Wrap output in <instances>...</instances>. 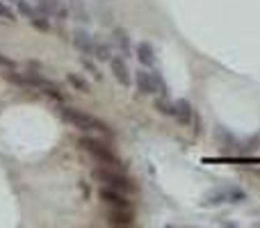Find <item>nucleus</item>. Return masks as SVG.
<instances>
[{
  "label": "nucleus",
  "instance_id": "1",
  "mask_svg": "<svg viewBox=\"0 0 260 228\" xmlns=\"http://www.w3.org/2000/svg\"><path fill=\"white\" fill-rule=\"evenodd\" d=\"M59 114H62L64 121H69V123L73 125V128L78 130H96V133H103V135H112V128H110L105 121L96 119V116L82 112V110H76V108H62L59 110Z\"/></svg>",
  "mask_w": 260,
  "mask_h": 228
},
{
  "label": "nucleus",
  "instance_id": "2",
  "mask_svg": "<svg viewBox=\"0 0 260 228\" xmlns=\"http://www.w3.org/2000/svg\"><path fill=\"white\" fill-rule=\"evenodd\" d=\"M91 176H94V180H99V183H103L105 187H114L119 189V192L123 194H133L137 192V185H135L133 178H128L126 174H121V171L112 169V167H96L94 171H91Z\"/></svg>",
  "mask_w": 260,
  "mask_h": 228
},
{
  "label": "nucleus",
  "instance_id": "3",
  "mask_svg": "<svg viewBox=\"0 0 260 228\" xmlns=\"http://www.w3.org/2000/svg\"><path fill=\"white\" fill-rule=\"evenodd\" d=\"M80 148H85L87 153H89L94 160H99L101 165L105 167H112V169H121V162H119L117 153L112 151V148L108 146V144H103L101 139H94V137H82L80 139Z\"/></svg>",
  "mask_w": 260,
  "mask_h": 228
},
{
  "label": "nucleus",
  "instance_id": "4",
  "mask_svg": "<svg viewBox=\"0 0 260 228\" xmlns=\"http://www.w3.org/2000/svg\"><path fill=\"white\" fill-rule=\"evenodd\" d=\"M27 78H30V89L44 91L46 96H50V99H55V101H62V99H64L62 89H59L55 82H50V80H46V78H41L39 73H27Z\"/></svg>",
  "mask_w": 260,
  "mask_h": 228
},
{
  "label": "nucleus",
  "instance_id": "5",
  "mask_svg": "<svg viewBox=\"0 0 260 228\" xmlns=\"http://www.w3.org/2000/svg\"><path fill=\"white\" fill-rule=\"evenodd\" d=\"M39 14H44L46 18H55V21H64L69 16V7L62 0H39L37 5Z\"/></svg>",
  "mask_w": 260,
  "mask_h": 228
},
{
  "label": "nucleus",
  "instance_id": "6",
  "mask_svg": "<svg viewBox=\"0 0 260 228\" xmlns=\"http://www.w3.org/2000/svg\"><path fill=\"white\" fill-rule=\"evenodd\" d=\"M73 48H76L80 55H91V57H94L96 41L91 39L89 32H85V30H76V32H73Z\"/></svg>",
  "mask_w": 260,
  "mask_h": 228
},
{
  "label": "nucleus",
  "instance_id": "7",
  "mask_svg": "<svg viewBox=\"0 0 260 228\" xmlns=\"http://www.w3.org/2000/svg\"><path fill=\"white\" fill-rule=\"evenodd\" d=\"M110 69H112V73H114V78H117L119 85H123V87L133 85V76H130V69H128V64H126V59L123 57H112L110 59Z\"/></svg>",
  "mask_w": 260,
  "mask_h": 228
},
{
  "label": "nucleus",
  "instance_id": "8",
  "mask_svg": "<svg viewBox=\"0 0 260 228\" xmlns=\"http://www.w3.org/2000/svg\"><path fill=\"white\" fill-rule=\"evenodd\" d=\"M99 197H101V201L112 206V208H130V201L126 199V194L114 189V187H103L99 192Z\"/></svg>",
  "mask_w": 260,
  "mask_h": 228
},
{
  "label": "nucleus",
  "instance_id": "9",
  "mask_svg": "<svg viewBox=\"0 0 260 228\" xmlns=\"http://www.w3.org/2000/svg\"><path fill=\"white\" fill-rule=\"evenodd\" d=\"M108 224L110 226H133L135 217L130 212V208H112V212L108 215Z\"/></svg>",
  "mask_w": 260,
  "mask_h": 228
},
{
  "label": "nucleus",
  "instance_id": "10",
  "mask_svg": "<svg viewBox=\"0 0 260 228\" xmlns=\"http://www.w3.org/2000/svg\"><path fill=\"white\" fill-rule=\"evenodd\" d=\"M174 105H176V112H174V116L178 119V123L187 125L189 121L194 119V108H192V103H189L187 99H178Z\"/></svg>",
  "mask_w": 260,
  "mask_h": 228
},
{
  "label": "nucleus",
  "instance_id": "11",
  "mask_svg": "<svg viewBox=\"0 0 260 228\" xmlns=\"http://www.w3.org/2000/svg\"><path fill=\"white\" fill-rule=\"evenodd\" d=\"M135 85H137V91L144 96L155 94V87H153V78L148 71H137L135 73Z\"/></svg>",
  "mask_w": 260,
  "mask_h": 228
},
{
  "label": "nucleus",
  "instance_id": "12",
  "mask_svg": "<svg viewBox=\"0 0 260 228\" xmlns=\"http://www.w3.org/2000/svg\"><path fill=\"white\" fill-rule=\"evenodd\" d=\"M137 59L142 67H153L155 64V50H153V46L148 44V41H142V44H137Z\"/></svg>",
  "mask_w": 260,
  "mask_h": 228
},
{
  "label": "nucleus",
  "instance_id": "13",
  "mask_svg": "<svg viewBox=\"0 0 260 228\" xmlns=\"http://www.w3.org/2000/svg\"><path fill=\"white\" fill-rule=\"evenodd\" d=\"M69 14H73L82 23L89 21V9H87V5L82 0H69Z\"/></svg>",
  "mask_w": 260,
  "mask_h": 228
},
{
  "label": "nucleus",
  "instance_id": "14",
  "mask_svg": "<svg viewBox=\"0 0 260 228\" xmlns=\"http://www.w3.org/2000/svg\"><path fill=\"white\" fill-rule=\"evenodd\" d=\"M112 37H114V44H117L119 50L123 53V57H128L130 55V37H128V32L123 30V27H117V30L112 32Z\"/></svg>",
  "mask_w": 260,
  "mask_h": 228
},
{
  "label": "nucleus",
  "instance_id": "15",
  "mask_svg": "<svg viewBox=\"0 0 260 228\" xmlns=\"http://www.w3.org/2000/svg\"><path fill=\"white\" fill-rule=\"evenodd\" d=\"M67 80H69V85H71L76 91H82V94H89V91H91L89 82H87L82 76H78V73H69Z\"/></svg>",
  "mask_w": 260,
  "mask_h": 228
},
{
  "label": "nucleus",
  "instance_id": "16",
  "mask_svg": "<svg viewBox=\"0 0 260 228\" xmlns=\"http://www.w3.org/2000/svg\"><path fill=\"white\" fill-rule=\"evenodd\" d=\"M155 110L160 114H165V116H174V112H176V105L171 103L167 96H160V99L155 101Z\"/></svg>",
  "mask_w": 260,
  "mask_h": 228
},
{
  "label": "nucleus",
  "instance_id": "17",
  "mask_svg": "<svg viewBox=\"0 0 260 228\" xmlns=\"http://www.w3.org/2000/svg\"><path fill=\"white\" fill-rule=\"evenodd\" d=\"M94 57L99 59V62H110V59H112V50H110V46H105V44H96Z\"/></svg>",
  "mask_w": 260,
  "mask_h": 228
},
{
  "label": "nucleus",
  "instance_id": "18",
  "mask_svg": "<svg viewBox=\"0 0 260 228\" xmlns=\"http://www.w3.org/2000/svg\"><path fill=\"white\" fill-rule=\"evenodd\" d=\"M226 199H229V194L221 192V189H217V192H210L206 197V203L208 206H221V203H226Z\"/></svg>",
  "mask_w": 260,
  "mask_h": 228
},
{
  "label": "nucleus",
  "instance_id": "19",
  "mask_svg": "<svg viewBox=\"0 0 260 228\" xmlns=\"http://www.w3.org/2000/svg\"><path fill=\"white\" fill-rule=\"evenodd\" d=\"M16 7H18V14H23V16L27 18V21H30L32 16H37V14H39V9L37 7H32L30 3H25V0H21V3H16Z\"/></svg>",
  "mask_w": 260,
  "mask_h": 228
},
{
  "label": "nucleus",
  "instance_id": "20",
  "mask_svg": "<svg viewBox=\"0 0 260 228\" xmlns=\"http://www.w3.org/2000/svg\"><path fill=\"white\" fill-rule=\"evenodd\" d=\"M151 78H153V87H155V94H160V96H167L169 91H167V82L162 80V76L157 71H153L151 73Z\"/></svg>",
  "mask_w": 260,
  "mask_h": 228
},
{
  "label": "nucleus",
  "instance_id": "21",
  "mask_svg": "<svg viewBox=\"0 0 260 228\" xmlns=\"http://www.w3.org/2000/svg\"><path fill=\"white\" fill-rule=\"evenodd\" d=\"M30 23H32V27H35V30H39V32H48V27H50L44 14H37V16H32Z\"/></svg>",
  "mask_w": 260,
  "mask_h": 228
},
{
  "label": "nucleus",
  "instance_id": "22",
  "mask_svg": "<svg viewBox=\"0 0 260 228\" xmlns=\"http://www.w3.org/2000/svg\"><path fill=\"white\" fill-rule=\"evenodd\" d=\"M0 18H5V21H16V14H14V9L9 7L5 0H0Z\"/></svg>",
  "mask_w": 260,
  "mask_h": 228
},
{
  "label": "nucleus",
  "instance_id": "23",
  "mask_svg": "<svg viewBox=\"0 0 260 228\" xmlns=\"http://www.w3.org/2000/svg\"><path fill=\"white\" fill-rule=\"evenodd\" d=\"M82 67H85V69H87V71H89V73H91V78H94V80H101V78H103V73H101V71H99V69H96V67H94V64H91V62H89V59H85V62H82Z\"/></svg>",
  "mask_w": 260,
  "mask_h": 228
},
{
  "label": "nucleus",
  "instance_id": "24",
  "mask_svg": "<svg viewBox=\"0 0 260 228\" xmlns=\"http://www.w3.org/2000/svg\"><path fill=\"white\" fill-rule=\"evenodd\" d=\"M229 199H233L235 203H240V201H244V199H247V194H244L240 187H233V189L229 192Z\"/></svg>",
  "mask_w": 260,
  "mask_h": 228
},
{
  "label": "nucleus",
  "instance_id": "25",
  "mask_svg": "<svg viewBox=\"0 0 260 228\" xmlns=\"http://www.w3.org/2000/svg\"><path fill=\"white\" fill-rule=\"evenodd\" d=\"M9 69H14V62L0 55V73H3V71H9Z\"/></svg>",
  "mask_w": 260,
  "mask_h": 228
},
{
  "label": "nucleus",
  "instance_id": "26",
  "mask_svg": "<svg viewBox=\"0 0 260 228\" xmlns=\"http://www.w3.org/2000/svg\"><path fill=\"white\" fill-rule=\"evenodd\" d=\"M7 3H14V5H16V3H21V0H7Z\"/></svg>",
  "mask_w": 260,
  "mask_h": 228
}]
</instances>
